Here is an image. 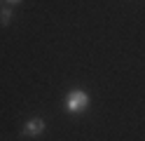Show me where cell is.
<instances>
[{
  "instance_id": "obj_1",
  "label": "cell",
  "mask_w": 145,
  "mask_h": 141,
  "mask_svg": "<svg viewBox=\"0 0 145 141\" xmlns=\"http://www.w3.org/2000/svg\"><path fill=\"white\" fill-rule=\"evenodd\" d=\"M89 94L84 89H72L68 97H66V111L70 115H80V113H84L89 108Z\"/></svg>"
},
{
  "instance_id": "obj_4",
  "label": "cell",
  "mask_w": 145,
  "mask_h": 141,
  "mask_svg": "<svg viewBox=\"0 0 145 141\" xmlns=\"http://www.w3.org/2000/svg\"><path fill=\"white\" fill-rule=\"evenodd\" d=\"M21 0H5V5H10V7H14V5H19Z\"/></svg>"
},
{
  "instance_id": "obj_2",
  "label": "cell",
  "mask_w": 145,
  "mask_h": 141,
  "mask_svg": "<svg viewBox=\"0 0 145 141\" xmlns=\"http://www.w3.org/2000/svg\"><path fill=\"white\" fill-rule=\"evenodd\" d=\"M44 127H47V122H44L42 118H31V120H26V125L21 127V136L24 139H35V136H40Z\"/></svg>"
},
{
  "instance_id": "obj_5",
  "label": "cell",
  "mask_w": 145,
  "mask_h": 141,
  "mask_svg": "<svg viewBox=\"0 0 145 141\" xmlns=\"http://www.w3.org/2000/svg\"><path fill=\"white\" fill-rule=\"evenodd\" d=\"M3 3H5V0H0V5H3Z\"/></svg>"
},
{
  "instance_id": "obj_3",
  "label": "cell",
  "mask_w": 145,
  "mask_h": 141,
  "mask_svg": "<svg viewBox=\"0 0 145 141\" xmlns=\"http://www.w3.org/2000/svg\"><path fill=\"white\" fill-rule=\"evenodd\" d=\"M12 17H14V12H12L10 5L0 7V26H10L12 24Z\"/></svg>"
}]
</instances>
